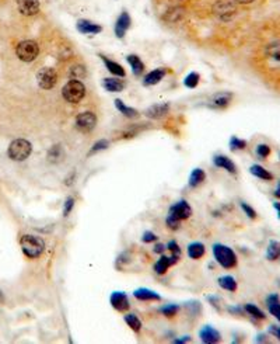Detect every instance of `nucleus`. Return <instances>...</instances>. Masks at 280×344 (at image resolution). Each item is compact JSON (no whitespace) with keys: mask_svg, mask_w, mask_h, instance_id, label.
Wrapping results in <instances>:
<instances>
[{"mask_svg":"<svg viewBox=\"0 0 280 344\" xmlns=\"http://www.w3.org/2000/svg\"><path fill=\"white\" fill-rule=\"evenodd\" d=\"M273 208L276 209V212H277V217H279V219H280V202H274Z\"/></svg>","mask_w":280,"mask_h":344,"instance_id":"6e6d98bb","label":"nucleus"},{"mask_svg":"<svg viewBox=\"0 0 280 344\" xmlns=\"http://www.w3.org/2000/svg\"><path fill=\"white\" fill-rule=\"evenodd\" d=\"M157 240V236L153 233V232H144L143 236H142V242L143 243H153V242H156Z\"/></svg>","mask_w":280,"mask_h":344,"instance_id":"49530a36","label":"nucleus"},{"mask_svg":"<svg viewBox=\"0 0 280 344\" xmlns=\"http://www.w3.org/2000/svg\"><path fill=\"white\" fill-rule=\"evenodd\" d=\"M249 171H251V175H254L258 179H261V180H265V182L273 180V175L270 171H268L265 167H262L261 164H252Z\"/></svg>","mask_w":280,"mask_h":344,"instance_id":"5701e85b","label":"nucleus"},{"mask_svg":"<svg viewBox=\"0 0 280 344\" xmlns=\"http://www.w3.org/2000/svg\"><path fill=\"white\" fill-rule=\"evenodd\" d=\"M170 16H173V19H170V21H178V20L184 16V9H182V7L171 9V10L167 13V17H170Z\"/></svg>","mask_w":280,"mask_h":344,"instance_id":"a19ab883","label":"nucleus"},{"mask_svg":"<svg viewBox=\"0 0 280 344\" xmlns=\"http://www.w3.org/2000/svg\"><path fill=\"white\" fill-rule=\"evenodd\" d=\"M256 341H258V343H266V341H268V338H266V336H265V334H258V337H256Z\"/></svg>","mask_w":280,"mask_h":344,"instance_id":"864d4df0","label":"nucleus"},{"mask_svg":"<svg viewBox=\"0 0 280 344\" xmlns=\"http://www.w3.org/2000/svg\"><path fill=\"white\" fill-rule=\"evenodd\" d=\"M46 157H48V162H50V163L61 162L63 157L62 146H61V145H53V146L48 150V155H46Z\"/></svg>","mask_w":280,"mask_h":344,"instance_id":"2f4dec72","label":"nucleus"},{"mask_svg":"<svg viewBox=\"0 0 280 344\" xmlns=\"http://www.w3.org/2000/svg\"><path fill=\"white\" fill-rule=\"evenodd\" d=\"M165 224H167V226L171 229V231H178L181 228L180 219H175L173 218V217H170V215H168L167 219H165Z\"/></svg>","mask_w":280,"mask_h":344,"instance_id":"37998d69","label":"nucleus"},{"mask_svg":"<svg viewBox=\"0 0 280 344\" xmlns=\"http://www.w3.org/2000/svg\"><path fill=\"white\" fill-rule=\"evenodd\" d=\"M206 180V173L203 171L202 169H193L192 173H191V176H189V187H198V186H200L202 183L205 182Z\"/></svg>","mask_w":280,"mask_h":344,"instance_id":"bb28decb","label":"nucleus"},{"mask_svg":"<svg viewBox=\"0 0 280 344\" xmlns=\"http://www.w3.org/2000/svg\"><path fill=\"white\" fill-rule=\"evenodd\" d=\"M115 107L118 108L119 113H122L125 117H128V118H136V117H139L137 110H135V108H132V107L129 106H126L124 101L119 100V99L115 100Z\"/></svg>","mask_w":280,"mask_h":344,"instance_id":"cd10ccee","label":"nucleus"},{"mask_svg":"<svg viewBox=\"0 0 280 344\" xmlns=\"http://www.w3.org/2000/svg\"><path fill=\"white\" fill-rule=\"evenodd\" d=\"M17 6L21 14L24 16H35L39 12V2L38 0H19Z\"/></svg>","mask_w":280,"mask_h":344,"instance_id":"ddd939ff","label":"nucleus"},{"mask_svg":"<svg viewBox=\"0 0 280 344\" xmlns=\"http://www.w3.org/2000/svg\"><path fill=\"white\" fill-rule=\"evenodd\" d=\"M205 254V244L200 242H192L188 246V256L191 257L192 260H198L200 257H203Z\"/></svg>","mask_w":280,"mask_h":344,"instance_id":"b1692460","label":"nucleus"},{"mask_svg":"<svg viewBox=\"0 0 280 344\" xmlns=\"http://www.w3.org/2000/svg\"><path fill=\"white\" fill-rule=\"evenodd\" d=\"M108 146H109V142L105 141V139H101V141H98V142H95V144L93 145V148L90 150V155H94V153L101 152V150H105Z\"/></svg>","mask_w":280,"mask_h":344,"instance_id":"58836bf2","label":"nucleus"},{"mask_svg":"<svg viewBox=\"0 0 280 344\" xmlns=\"http://www.w3.org/2000/svg\"><path fill=\"white\" fill-rule=\"evenodd\" d=\"M178 311H180V307L175 305V304H168V305H164V307L160 308V313H162L164 316H168V318L175 316Z\"/></svg>","mask_w":280,"mask_h":344,"instance_id":"c9c22d12","label":"nucleus"},{"mask_svg":"<svg viewBox=\"0 0 280 344\" xmlns=\"http://www.w3.org/2000/svg\"><path fill=\"white\" fill-rule=\"evenodd\" d=\"M213 256L223 269H233L237 266V254L226 244L216 243L213 246Z\"/></svg>","mask_w":280,"mask_h":344,"instance_id":"7ed1b4c3","label":"nucleus"},{"mask_svg":"<svg viewBox=\"0 0 280 344\" xmlns=\"http://www.w3.org/2000/svg\"><path fill=\"white\" fill-rule=\"evenodd\" d=\"M241 208H243V211L245 212V215H247L249 219L256 218V211L252 208V206L248 205L247 202H241Z\"/></svg>","mask_w":280,"mask_h":344,"instance_id":"c03bdc74","label":"nucleus"},{"mask_svg":"<svg viewBox=\"0 0 280 344\" xmlns=\"http://www.w3.org/2000/svg\"><path fill=\"white\" fill-rule=\"evenodd\" d=\"M131 27V17L126 12H124L117 20V24H115V34L118 38H124L125 32L128 31V28Z\"/></svg>","mask_w":280,"mask_h":344,"instance_id":"4468645a","label":"nucleus"},{"mask_svg":"<svg viewBox=\"0 0 280 344\" xmlns=\"http://www.w3.org/2000/svg\"><path fill=\"white\" fill-rule=\"evenodd\" d=\"M234 2L240 3V5H249V3H252L254 0H234Z\"/></svg>","mask_w":280,"mask_h":344,"instance_id":"4d7b16f0","label":"nucleus"},{"mask_svg":"<svg viewBox=\"0 0 280 344\" xmlns=\"http://www.w3.org/2000/svg\"><path fill=\"white\" fill-rule=\"evenodd\" d=\"M165 75V70L164 69H156V70H151L150 73L144 76L143 83L144 86H154L157 83H160L161 79Z\"/></svg>","mask_w":280,"mask_h":344,"instance_id":"4be33fe9","label":"nucleus"},{"mask_svg":"<svg viewBox=\"0 0 280 344\" xmlns=\"http://www.w3.org/2000/svg\"><path fill=\"white\" fill-rule=\"evenodd\" d=\"M3 302H5V295L0 291V304H3Z\"/></svg>","mask_w":280,"mask_h":344,"instance_id":"13d9d810","label":"nucleus"},{"mask_svg":"<svg viewBox=\"0 0 280 344\" xmlns=\"http://www.w3.org/2000/svg\"><path fill=\"white\" fill-rule=\"evenodd\" d=\"M109 302L114 309H117L118 312H126L131 304H129V299H128V295L122 292V291H115L112 292L111 296H109Z\"/></svg>","mask_w":280,"mask_h":344,"instance_id":"9d476101","label":"nucleus"},{"mask_svg":"<svg viewBox=\"0 0 280 344\" xmlns=\"http://www.w3.org/2000/svg\"><path fill=\"white\" fill-rule=\"evenodd\" d=\"M126 59H128V62H129V65H131L133 75L142 76V73H143V70H144V65H143V62L140 61V58L136 57V55H129Z\"/></svg>","mask_w":280,"mask_h":344,"instance_id":"c85d7f7f","label":"nucleus"},{"mask_svg":"<svg viewBox=\"0 0 280 344\" xmlns=\"http://www.w3.org/2000/svg\"><path fill=\"white\" fill-rule=\"evenodd\" d=\"M125 322H126V325L129 326L135 333L140 332V329H142V322H140V319L137 318V315H135V313H128V315H125Z\"/></svg>","mask_w":280,"mask_h":344,"instance_id":"473e14b6","label":"nucleus"},{"mask_svg":"<svg viewBox=\"0 0 280 344\" xmlns=\"http://www.w3.org/2000/svg\"><path fill=\"white\" fill-rule=\"evenodd\" d=\"M168 110H170V106H168V104H154V106L149 107V108L144 111V114H146V117H149V118L158 119L162 118V117L168 113Z\"/></svg>","mask_w":280,"mask_h":344,"instance_id":"dca6fc26","label":"nucleus"},{"mask_svg":"<svg viewBox=\"0 0 280 344\" xmlns=\"http://www.w3.org/2000/svg\"><path fill=\"white\" fill-rule=\"evenodd\" d=\"M244 312L248 313L249 316H252L254 319H258V320L266 319V315H265V312L261 311L258 307H255V305H252V304H247V305L244 307Z\"/></svg>","mask_w":280,"mask_h":344,"instance_id":"72a5a7b5","label":"nucleus"},{"mask_svg":"<svg viewBox=\"0 0 280 344\" xmlns=\"http://www.w3.org/2000/svg\"><path fill=\"white\" fill-rule=\"evenodd\" d=\"M280 257V242L277 240H270L266 249V259L270 262H274Z\"/></svg>","mask_w":280,"mask_h":344,"instance_id":"7c9ffc66","label":"nucleus"},{"mask_svg":"<svg viewBox=\"0 0 280 344\" xmlns=\"http://www.w3.org/2000/svg\"><path fill=\"white\" fill-rule=\"evenodd\" d=\"M95 124H97V117L91 111H84L76 117V128L80 132L93 131Z\"/></svg>","mask_w":280,"mask_h":344,"instance_id":"6e6552de","label":"nucleus"},{"mask_svg":"<svg viewBox=\"0 0 280 344\" xmlns=\"http://www.w3.org/2000/svg\"><path fill=\"white\" fill-rule=\"evenodd\" d=\"M178 260H180V256H175V254H173V256H165L164 253H162L161 256H160V259L157 260L156 263H154V271H156L157 274H165L167 273V270L171 267V266H174L175 263H178Z\"/></svg>","mask_w":280,"mask_h":344,"instance_id":"9b49d317","label":"nucleus"},{"mask_svg":"<svg viewBox=\"0 0 280 344\" xmlns=\"http://www.w3.org/2000/svg\"><path fill=\"white\" fill-rule=\"evenodd\" d=\"M231 99H233V94L227 92L214 94L210 100V106L214 108H226L231 103Z\"/></svg>","mask_w":280,"mask_h":344,"instance_id":"f3484780","label":"nucleus"},{"mask_svg":"<svg viewBox=\"0 0 280 344\" xmlns=\"http://www.w3.org/2000/svg\"><path fill=\"white\" fill-rule=\"evenodd\" d=\"M198 83H199V75L195 73V72L189 73V75L185 77V80H184V84L189 89H195L198 86Z\"/></svg>","mask_w":280,"mask_h":344,"instance_id":"e433bc0d","label":"nucleus"},{"mask_svg":"<svg viewBox=\"0 0 280 344\" xmlns=\"http://www.w3.org/2000/svg\"><path fill=\"white\" fill-rule=\"evenodd\" d=\"M101 59H102V62L105 63L106 69L111 72L112 75L115 76H119V77H125V69L119 65V63L114 62V61H111V59H108L106 57H104V55H101Z\"/></svg>","mask_w":280,"mask_h":344,"instance_id":"393cba45","label":"nucleus"},{"mask_svg":"<svg viewBox=\"0 0 280 344\" xmlns=\"http://www.w3.org/2000/svg\"><path fill=\"white\" fill-rule=\"evenodd\" d=\"M265 55L274 62H280V41H273L266 45Z\"/></svg>","mask_w":280,"mask_h":344,"instance_id":"a878e982","label":"nucleus"},{"mask_svg":"<svg viewBox=\"0 0 280 344\" xmlns=\"http://www.w3.org/2000/svg\"><path fill=\"white\" fill-rule=\"evenodd\" d=\"M86 96V86L80 80H69L62 90V97L68 103L77 104Z\"/></svg>","mask_w":280,"mask_h":344,"instance_id":"20e7f679","label":"nucleus"},{"mask_svg":"<svg viewBox=\"0 0 280 344\" xmlns=\"http://www.w3.org/2000/svg\"><path fill=\"white\" fill-rule=\"evenodd\" d=\"M31 153L32 145L27 139H14L7 149V155L14 162H24Z\"/></svg>","mask_w":280,"mask_h":344,"instance_id":"f03ea898","label":"nucleus"},{"mask_svg":"<svg viewBox=\"0 0 280 344\" xmlns=\"http://www.w3.org/2000/svg\"><path fill=\"white\" fill-rule=\"evenodd\" d=\"M167 249L173 254H175V256H181V249H180V244L177 243L175 240H171V242H168L167 244Z\"/></svg>","mask_w":280,"mask_h":344,"instance_id":"a18cd8bd","label":"nucleus"},{"mask_svg":"<svg viewBox=\"0 0 280 344\" xmlns=\"http://www.w3.org/2000/svg\"><path fill=\"white\" fill-rule=\"evenodd\" d=\"M213 13L217 16V19L223 21H229L236 16V5L231 0H220L213 6Z\"/></svg>","mask_w":280,"mask_h":344,"instance_id":"0eeeda50","label":"nucleus"},{"mask_svg":"<svg viewBox=\"0 0 280 344\" xmlns=\"http://www.w3.org/2000/svg\"><path fill=\"white\" fill-rule=\"evenodd\" d=\"M273 195L277 198V200H280V182L277 183V186H276V190H274Z\"/></svg>","mask_w":280,"mask_h":344,"instance_id":"5fc2aeb1","label":"nucleus"},{"mask_svg":"<svg viewBox=\"0 0 280 344\" xmlns=\"http://www.w3.org/2000/svg\"><path fill=\"white\" fill-rule=\"evenodd\" d=\"M77 30L81 32V34H98V32L102 31V27L98 24H94L88 20H80L77 23Z\"/></svg>","mask_w":280,"mask_h":344,"instance_id":"aec40b11","label":"nucleus"},{"mask_svg":"<svg viewBox=\"0 0 280 344\" xmlns=\"http://www.w3.org/2000/svg\"><path fill=\"white\" fill-rule=\"evenodd\" d=\"M102 86L108 92L118 93V92H122L125 89V81L121 80V79H117V77H106V79L102 80Z\"/></svg>","mask_w":280,"mask_h":344,"instance_id":"412c9836","label":"nucleus"},{"mask_svg":"<svg viewBox=\"0 0 280 344\" xmlns=\"http://www.w3.org/2000/svg\"><path fill=\"white\" fill-rule=\"evenodd\" d=\"M273 337H276L277 340L280 341V326H276V325H270L269 326V330H268Z\"/></svg>","mask_w":280,"mask_h":344,"instance_id":"de8ad7c7","label":"nucleus"},{"mask_svg":"<svg viewBox=\"0 0 280 344\" xmlns=\"http://www.w3.org/2000/svg\"><path fill=\"white\" fill-rule=\"evenodd\" d=\"M230 148L231 150H241L247 148V141L244 139H240V138L233 137L230 139Z\"/></svg>","mask_w":280,"mask_h":344,"instance_id":"4c0bfd02","label":"nucleus"},{"mask_svg":"<svg viewBox=\"0 0 280 344\" xmlns=\"http://www.w3.org/2000/svg\"><path fill=\"white\" fill-rule=\"evenodd\" d=\"M229 312H230V313H237V315H243L244 308H241V307H231V308H229Z\"/></svg>","mask_w":280,"mask_h":344,"instance_id":"3c124183","label":"nucleus"},{"mask_svg":"<svg viewBox=\"0 0 280 344\" xmlns=\"http://www.w3.org/2000/svg\"><path fill=\"white\" fill-rule=\"evenodd\" d=\"M218 285L226 289V291H230V292H236L237 291V281L234 277L231 275H223L218 278Z\"/></svg>","mask_w":280,"mask_h":344,"instance_id":"c756f323","label":"nucleus"},{"mask_svg":"<svg viewBox=\"0 0 280 344\" xmlns=\"http://www.w3.org/2000/svg\"><path fill=\"white\" fill-rule=\"evenodd\" d=\"M37 81L38 86L41 89L50 90V89L55 88L56 83H58V73L53 68L45 66L37 72Z\"/></svg>","mask_w":280,"mask_h":344,"instance_id":"423d86ee","label":"nucleus"},{"mask_svg":"<svg viewBox=\"0 0 280 344\" xmlns=\"http://www.w3.org/2000/svg\"><path fill=\"white\" fill-rule=\"evenodd\" d=\"M20 246L28 259H38L45 251V240L37 235H23Z\"/></svg>","mask_w":280,"mask_h":344,"instance_id":"f257e3e1","label":"nucleus"},{"mask_svg":"<svg viewBox=\"0 0 280 344\" xmlns=\"http://www.w3.org/2000/svg\"><path fill=\"white\" fill-rule=\"evenodd\" d=\"M188 341H191V337H189V336H182L181 338H175L174 340L175 344H184L188 343Z\"/></svg>","mask_w":280,"mask_h":344,"instance_id":"603ef678","label":"nucleus"},{"mask_svg":"<svg viewBox=\"0 0 280 344\" xmlns=\"http://www.w3.org/2000/svg\"><path fill=\"white\" fill-rule=\"evenodd\" d=\"M200 340L206 344H216L221 340V334L220 332H217L213 326H205L202 327L199 332Z\"/></svg>","mask_w":280,"mask_h":344,"instance_id":"f8f14e48","label":"nucleus"},{"mask_svg":"<svg viewBox=\"0 0 280 344\" xmlns=\"http://www.w3.org/2000/svg\"><path fill=\"white\" fill-rule=\"evenodd\" d=\"M266 307L270 315L280 322V296L277 294H270L266 298Z\"/></svg>","mask_w":280,"mask_h":344,"instance_id":"a211bd4d","label":"nucleus"},{"mask_svg":"<svg viewBox=\"0 0 280 344\" xmlns=\"http://www.w3.org/2000/svg\"><path fill=\"white\" fill-rule=\"evenodd\" d=\"M165 249H167V246H164L162 243H157L156 246H154L153 251H154V253H157V254H162V253L165 251Z\"/></svg>","mask_w":280,"mask_h":344,"instance_id":"09e8293b","label":"nucleus"},{"mask_svg":"<svg viewBox=\"0 0 280 344\" xmlns=\"http://www.w3.org/2000/svg\"><path fill=\"white\" fill-rule=\"evenodd\" d=\"M133 296L137 300H161V296L156 291H151L149 288H139L133 292Z\"/></svg>","mask_w":280,"mask_h":344,"instance_id":"6ab92c4d","label":"nucleus"},{"mask_svg":"<svg viewBox=\"0 0 280 344\" xmlns=\"http://www.w3.org/2000/svg\"><path fill=\"white\" fill-rule=\"evenodd\" d=\"M207 300H209V302H212L213 307L217 308V309H220V307H218V302H221V299H220V298H216V296H207Z\"/></svg>","mask_w":280,"mask_h":344,"instance_id":"8fccbe9b","label":"nucleus"},{"mask_svg":"<svg viewBox=\"0 0 280 344\" xmlns=\"http://www.w3.org/2000/svg\"><path fill=\"white\" fill-rule=\"evenodd\" d=\"M168 215L175 219L184 221V219H188L191 215H192V208H191V205L188 204L187 201L181 200L178 201V202H175L174 205L170 206Z\"/></svg>","mask_w":280,"mask_h":344,"instance_id":"1a4fd4ad","label":"nucleus"},{"mask_svg":"<svg viewBox=\"0 0 280 344\" xmlns=\"http://www.w3.org/2000/svg\"><path fill=\"white\" fill-rule=\"evenodd\" d=\"M256 155L261 157V159H266V157L270 155V148H269V145H265V144H261L256 146Z\"/></svg>","mask_w":280,"mask_h":344,"instance_id":"ea45409f","label":"nucleus"},{"mask_svg":"<svg viewBox=\"0 0 280 344\" xmlns=\"http://www.w3.org/2000/svg\"><path fill=\"white\" fill-rule=\"evenodd\" d=\"M39 54V47L35 41L32 39H25L21 41L17 47H16V55L20 61L23 62H32L35 61Z\"/></svg>","mask_w":280,"mask_h":344,"instance_id":"39448f33","label":"nucleus"},{"mask_svg":"<svg viewBox=\"0 0 280 344\" xmlns=\"http://www.w3.org/2000/svg\"><path fill=\"white\" fill-rule=\"evenodd\" d=\"M73 208H75V198L73 197H69L68 200L63 202V215L68 217L69 213L72 212Z\"/></svg>","mask_w":280,"mask_h":344,"instance_id":"79ce46f5","label":"nucleus"},{"mask_svg":"<svg viewBox=\"0 0 280 344\" xmlns=\"http://www.w3.org/2000/svg\"><path fill=\"white\" fill-rule=\"evenodd\" d=\"M213 163L216 167H220V169H224L226 171H229L231 175H236L237 167L234 163L231 162L230 159L227 156H223V155H217V156L213 157Z\"/></svg>","mask_w":280,"mask_h":344,"instance_id":"2eb2a0df","label":"nucleus"},{"mask_svg":"<svg viewBox=\"0 0 280 344\" xmlns=\"http://www.w3.org/2000/svg\"><path fill=\"white\" fill-rule=\"evenodd\" d=\"M84 76H86V68L81 66V65H75V66H72L70 70H69V77L73 79V80L81 79Z\"/></svg>","mask_w":280,"mask_h":344,"instance_id":"f704fd0d","label":"nucleus"}]
</instances>
